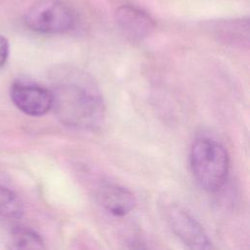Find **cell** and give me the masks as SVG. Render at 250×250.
<instances>
[{"mask_svg":"<svg viewBox=\"0 0 250 250\" xmlns=\"http://www.w3.org/2000/svg\"><path fill=\"white\" fill-rule=\"evenodd\" d=\"M53 106L58 118L65 125L79 129L97 127L104 120L103 99L85 76L66 74L56 83Z\"/></svg>","mask_w":250,"mask_h":250,"instance_id":"1","label":"cell"},{"mask_svg":"<svg viewBox=\"0 0 250 250\" xmlns=\"http://www.w3.org/2000/svg\"><path fill=\"white\" fill-rule=\"evenodd\" d=\"M189 165L197 184L206 191L217 192L226 184L229 158L226 147L210 138L196 139L190 148Z\"/></svg>","mask_w":250,"mask_h":250,"instance_id":"2","label":"cell"},{"mask_svg":"<svg viewBox=\"0 0 250 250\" xmlns=\"http://www.w3.org/2000/svg\"><path fill=\"white\" fill-rule=\"evenodd\" d=\"M25 24L35 32L58 34L68 31L74 24L71 9L59 0H41L33 4L24 17Z\"/></svg>","mask_w":250,"mask_h":250,"instance_id":"3","label":"cell"},{"mask_svg":"<svg viewBox=\"0 0 250 250\" xmlns=\"http://www.w3.org/2000/svg\"><path fill=\"white\" fill-rule=\"evenodd\" d=\"M164 212L172 231L188 250H217L200 223L182 205L170 202Z\"/></svg>","mask_w":250,"mask_h":250,"instance_id":"4","label":"cell"},{"mask_svg":"<svg viewBox=\"0 0 250 250\" xmlns=\"http://www.w3.org/2000/svg\"><path fill=\"white\" fill-rule=\"evenodd\" d=\"M10 94L14 104L30 116L44 115L53 106L52 92L35 82L16 80L11 86Z\"/></svg>","mask_w":250,"mask_h":250,"instance_id":"5","label":"cell"},{"mask_svg":"<svg viewBox=\"0 0 250 250\" xmlns=\"http://www.w3.org/2000/svg\"><path fill=\"white\" fill-rule=\"evenodd\" d=\"M115 21L120 32L132 42L146 39L155 28L153 19L146 11L128 4L116 10Z\"/></svg>","mask_w":250,"mask_h":250,"instance_id":"6","label":"cell"},{"mask_svg":"<svg viewBox=\"0 0 250 250\" xmlns=\"http://www.w3.org/2000/svg\"><path fill=\"white\" fill-rule=\"evenodd\" d=\"M96 197L100 205L108 213L123 217L132 212L137 204L134 193L118 184L104 182L96 190Z\"/></svg>","mask_w":250,"mask_h":250,"instance_id":"7","label":"cell"},{"mask_svg":"<svg viewBox=\"0 0 250 250\" xmlns=\"http://www.w3.org/2000/svg\"><path fill=\"white\" fill-rule=\"evenodd\" d=\"M10 248L11 250H47L42 237L27 228H17L12 231Z\"/></svg>","mask_w":250,"mask_h":250,"instance_id":"8","label":"cell"},{"mask_svg":"<svg viewBox=\"0 0 250 250\" xmlns=\"http://www.w3.org/2000/svg\"><path fill=\"white\" fill-rule=\"evenodd\" d=\"M22 204L19 196L10 188L0 185V216L14 219L22 215Z\"/></svg>","mask_w":250,"mask_h":250,"instance_id":"9","label":"cell"},{"mask_svg":"<svg viewBox=\"0 0 250 250\" xmlns=\"http://www.w3.org/2000/svg\"><path fill=\"white\" fill-rule=\"evenodd\" d=\"M9 56V42L0 34V68L5 64Z\"/></svg>","mask_w":250,"mask_h":250,"instance_id":"10","label":"cell"}]
</instances>
